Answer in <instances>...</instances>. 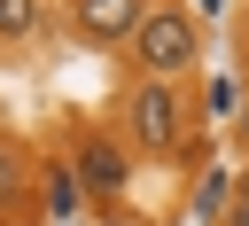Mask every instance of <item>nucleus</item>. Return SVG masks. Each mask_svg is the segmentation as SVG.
Wrapping results in <instances>:
<instances>
[{"label": "nucleus", "instance_id": "obj_4", "mask_svg": "<svg viewBox=\"0 0 249 226\" xmlns=\"http://www.w3.org/2000/svg\"><path fill=\"white\" fill-rule=\"evenodd\" d=\"M140 16H148V0H70V23H78L93 47H132Z\"/></svg>", "mask_w": 249, "mask_h": 226}, {"label": "nucleus", "instance_id": "obj_5", "mask_svg": "<svg viewBox=\"0 0 249 226\" xmlns=\"http://www.w3.org/2000/svg\"><path fill=\"white\" fill-rule=\"evenodd\" d=\"M39 23H47V0H0V39L8 47H23Z\"/></svg>", "mask_w": 249, "mask_h": 226}, {"label": "nucleus", "instance_id": "obj_1", "mask_svg": "<svg viewBox=\"0 0 249 226\" xmlns=\"http://www.w3.org/2000/svg\"><path fill=\"white\" fill-rule=\"evenodd\" d=\"M132 55H140V70H148V78H179V70H195L202 31L187 23V8H148V16H140V31H132Z\"/></svg>", "mask_w": 249, "mask_h": 226}, {"label": "nucleus", "instance_id": "obj_2", "mask_svg": "<svg viewBox=\"0 0 249 226\" xmlns=\"http://www.w3.org/2000/svg\"><path fill=\"white\" fill-rule=\"evenodd\" d=\"M124 132L148 156H179V86L171 78H140L132 101H124Z\"/></svg>", "mask_w": 249, "mask_h": 226}, {"label": "nucleus", "instance_id": "obj_9", "mask_svg": "<svg viewBox=\"0 0 249 226\" xmlns=\"http://www.w3.org/2000/svg\"><path fill=\"white\" fill-rule=\"evenodd\" d=\"M233 203H241V210H249V171H241V179H233Z\"/></svg>", "mask_w": 249, "mask_h": 226}, {"label": "nucleus", "instance_id": "obj_3", "mask_svg": "<svg viewBox=\"0 0 249 226\" xmlns=\"http://www.w3.org/2000/svg\"><path fill=\"white\" fill-rule=\"evenodd\" d=\"M70 171H78V187H86V195L117 203V195H124V179H132V156H124V140L86 132V140H78V156H70Z\"/></svg>", "mask_w": 249, "mask_h": 226}, {"label": "nucleus", "instance_id": "obj_8", "mask_svg": "<svg viewBox=\"0 0 249 226\" xmlns=\"http://www.w3.org/2000/svg\"><path fill=\"white\" fill-rule=\"evenodd\" d=\"M233 140H241V148H249V101H241V109H233Z\"/></svg>", "mask_w": 249, "mask_h": 226}, {"label": "nucleus", "instance_id": "obj_6", "mask_svg": "<svg viewBox=\"0 0 249 226\" xmlns=\"http://www.w3.org/2000/svg\"><path fill=\"white\" fill-rule=\"evenodd\" d=\"M78 210H86V187H78V171L54 164L47 171V218H78Z\"/></svg>", "mask_w": 249, "mask_h": 226}, {"label": "nucleus", "instance_id": "obj_7", "mask_svg": "<svg viewBox=\"0 0 249 226\" xmlns=\"http://www.w3.org/2000/svg\"><path fill=\"white\" fill-rule=\"evenodd\" d=\"M16 187V140H0V195Z\"/></svg>", "mask_w": 249, "mask_h": 226}, {"label": "nucleus", "instance_id": "obj_10", "mask_svg": "<svg viewBox=\"0 0 249 226\" xmlns=\"http://www.w3.org/2000/svg\"><path fill=\"white\" fill-rule=\"evenodd\" d=\"M241 39H249V23H241Z\"/></svg>", "mask_w": 249, "mask_h": 226}]
</instances>
